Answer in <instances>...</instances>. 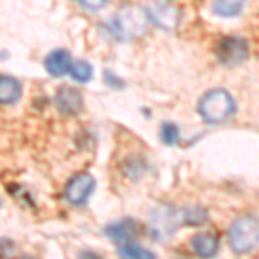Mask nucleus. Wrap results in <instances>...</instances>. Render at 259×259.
Segmentation results:
<instances>
[{
    "mask_svg": "<svg viewBox=\"0 0 259 259\" xmlns=\"http://www.w3.org/2000/svg\"><path fill=\"white\" fill-rule=\"evenodd\" d=\"M235 100L225 89H212L202 95L197 102V112L206 123L220 124L235 114Z\"/></svg>",
    "mask_w": 259,
    "mask_h": 259,
    "instance_id": "nucleus-1",
    "label": "nucleus"
},
{
    "mask_svg": "<svg viewBox=\"0 0 259 259\" xmlns=\"http://www.w3.org/2000/svg\"><path fill=\"white\" fill-rule=\"evenodd\" d=\"M149 24L147 12L142 7H123L109 23L111 35L118 40H132L145 33Z\"/></svg>",
    "mask_w": 259,
    "mask_h": 259,
    "instance_id": "nucleus-2",
    "label": "nucleus"
},
{
    "mask_svg": "<svg viewBox=\"0 0 259 259\" xmlns=\"http://www.w3.org/2000/svg\"><path fill=\"white\" fill-rule=\"evenodd\" d=\"M259 240V223L254 214L237 218L228 230V244L233 252L247 254L256 249Z\"/></svg>",
    "mask_w": 259,
    "mask_h": 259,
    "instance_id": "nucleus-3",
    "label": "nucleus"
},
{
    "mask_svg": "<svg viewBox=\"0 0 259 259\" xmlns=\"http://www.w3.org/2000/svg\"><path fill=\"white\" fill-rule=\"evenodd\" d=\"M249 56V44L239 35H228L220 40L216 57L223 66H239Z\"/></svg>",
    "mask_w": 259,
    "mask_h": 259,
    "instance_id": "nucleus-4",
    "label": "nucleus"
},
{
    "mask_svg": "<svg viewBox=\"0 0 259 259\" xmlns=\"http://www.w3.org/2000/svg\"><path fill=\"white\" fill-rule=\"evenodd\" d=\"M180 216L175 207L171 206H159L157 209L152 211L149 220V232L152 239L162 240L168 239L177 232V227L180 223Z\"/></svg>",
    "mask_w": 259,
    "mask_h": 259,
    "instance_id": "nucleus-5",
    "label": "nucleus"
},
{
    "mask_svg": "<svg viewBox=\"0 0 259 259\" xmlns=\"http://www.w3.org/2000/svg\"><path fill=\"white\" fill-rule=\"evenodd\" d=\"M145 12L149 23L156 24L161 30H175L180 21V9L169 0H150Z\"/></svg>",
    "mask_w": 259,
    "mask_h": 259,
    "instance_id": "nucleus-6",
    "label": "nucleus"
},
{
    "mask_svg": "<svg viewBox=\"0 0 259 259\" xmlns=\"http://www.w3.org/2000/svg\"><path fill=\"white\" fill-rule=\"evenodd\" d=\"M95 190V178L89 173H78L66 183L64 199L71 206H85Z\"/></svg>",
    "mask_w": 259,
    "mask_h": 259,
    "instance_id": "nucleus-7",
    "label": "nucleus"
},
{
    "mask_svg": "<svg viewBox=\"0 0 259 259\" xmlns=\"http://www.w3.org/2000/svg\"><path fill=\"white\" fill-rule=\"evenodd\" d=\"M56 106L57 109L64 114L69 116H76L80 114L83 109V95L80 90L71 89V87H61L59 90L56 92Z\"/></svg>",
    "mask_w": 259,
    "mask_h": 259,
    "instance_id": "nucleus-8",
    "label": "nucleus"
},
{
    "mask_svg": "<svg viewBox=\"0 0 259 259\" xmlns=\"http://www.w3.org/2000/svg\"><path fill=\"white\" fill-rule=\"evenodd\" d=\"M71 61L73 59H71L68 50L56 49V50H52L47 57H45L44 66H45V69H47V73L50 74V76L59 78V76H64V74L69 71Z\"/></svg>",
    "mask_w": 259,
    "mask_h": 259,
    "instance_id": "nucleus-9",
    "label": "nucleus"
},
{
    "mask_svg": "<svg viewBox=\"0 0 259 259\" xmlns=\"http://www.w3.org/2000/svg\"><path fill=\"white\" fill-rule=\"evenodd\" d=\"M137 223L133 220H119L112 225H107L106 227V235L109 237L111 240H116L119 244L123 242H130L133 237L137 235Z\"/></svg>",
    "mask_w": 259,
    "mask_h": 259,
    "instance_id": "nucleus-10",
    "label": "nucleus"
},
{
    "mask_svg": "<svg viewBox=\"0 0 259 259\" xmlns=\"http://www.w3.org/2000/svg\"><path fill=\"white\" fill-rule=\"evenodd\" d=\"M192 249L200 257H212L220 250V240L212 233H197L192 237Z\"/></svg>",
    "mask_w": 259,
    "mask_h": 259,
    "instance_id": "nucleus-11",
    "label": "nucleus"
},
{
    "mask_svg": "<svg viewBox=\"0 0 259 259\" xmlns=\"http://www.w3.org/2000/svg\"><path fill=\"white\" fill-rule=\"evenodd\" d=\"M21 97V83L9 74H0V104L11 106Z\"/></svg>",
    "mask_w": 259,
    "mask_h": 259,
    "instance_id": "nucleus-12",
    "label": "nucleus"
},
{
    "mask_svg": "<svg viewBox=\"0 0 259 259\" xmlns=\"http://www.w3.org/2000/svg\"><path fill=\"white\" fill-rule=\"evenodd\" d=\"M244 2L245 0H214L212 2V11L221 18H233V16L240 14Z\"/></svg>",
    "mask_w": 259,
    "mask_h": 259,
    "instance_id": "nucleus-13",
    "label": "nucleus"
},
{
    "mask_svg": "<svg viewBox=\"0 0 259 259\" xmlns=\"http://www.w3.org/2000/svg\"><path fill=\"white\" fill-rule=\"evenodd\" d=\"M118 252H119L121 257H132V259H142V257L152 259V257H156V254H154V252H150V250L140 247V245H137V244H133L132 240L123 242V244L119 245Z\"/></svg>",
    "mask_w": 259,
    "mask_h": 259,
    "instance_id": "nucleus-14",
    "label": "nucleus"
},
{
    "mask_svg": "<svg viewBox=\"0 0 259 259\" xmlns=\"http://www.w3.org/2000/svg\"><path fill=\"white\" fill-rule=\"evenodd\" d=\"M68 73L74 78V80L80 81V83L90 81L92 76H94V69H92L90 62L81 61V59L80 61H71V66H69Z\"/></svg>",
    "mask_w": 259,
    "mask_h": 259,
    "instance_id": "nucleus-15",
    "label": "nucleus"
},
{
    "mask_svg": "<svg viewBox=\"0 0 259 259\" xmlns=\"http://www.w3.org/2000/svg\"><path fill=\"white\" fill-rule=\"evenodd\" d=\"M159 135H161V140L164 145H177L180 140L178 126L173 123H162L161 130H159Z\"/></svg>",
    "mask_w": 259,
    "mask_h": 259,
    "instance_id": "nucleus-16",
    "label": "nucleus"
},
{
    "mask_svg": "<svg viewBox=\"0 0 259 259\" xmlns=\"http://www.w3.org/2000/svg\"><path fill=\"white\" fill-rule=\"evenodd\" d=\"M78 2L81 4L85 9H89V11H99V9H102L104 6L107 4V0H78Z\"/></svg>",
    "mask_w": 259,
    "mask_h": 259,
    "instance_id": "nucleus-17",
    "label": "nucleus"
},
{
    "mask_svg": "<svg viewBox=\"0 0 259 259\" xmlns=\"http://www.w3.org/2000/svg\"><path fill=\"white\" fill-rule=\"evenodd\" d=\"M104 76H106V83L109 87H112V89H123V87H124V81H121L116 74L111 73V71H106V73H104Z\"/></svg>",
    "mask_w": 259,
    "mask_h": 259,
    "instance_id": "nucleus-18",
    "label": "nucleus"
}]
</instances>
